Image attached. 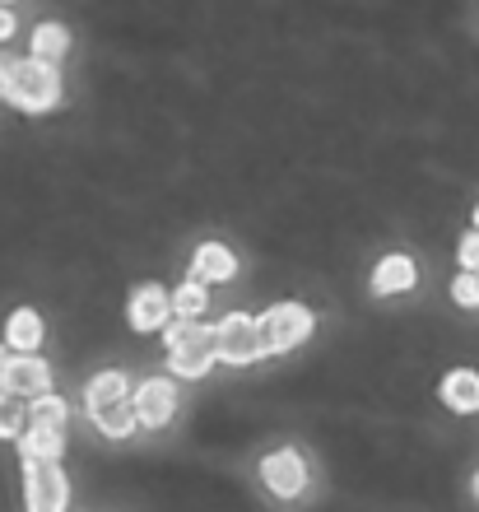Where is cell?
Wrapping results in <instances>:
<instances>
[{
    "label": "cell",
    "instance_id": "ac0fdd59",
    "mask_svg": "<svg viewBox=\"0 0 479 512\" xmlns=\"http://www.w3.org/2000/svg\"><path fill=\"white\" fill-rule=\"evenodd\" d=\"M173 308L187 317V322H200V312H205V289H200L196 280H187L182 289L173 294Z\"/></svg>",
    "mask_w": 479,
    "mask_h": 512
},
{
    "label": "cell",
    "instance_id": "7402d4cb",
    "mask_svg": "<svg viewBox=\"0 0 479 512\" xmlns=\"http://www.w3.org/2000/svg\"><path fill=\"white\" fill-rule=\"evenodd\" d=\"M10 66H14V61H5V56H0V94H5V80H10Z\"/></svg>",
    "mask_w": 479,
    "mask_h": 512
},
{
    "label": "cell",
    "instance_id": "2e32d148",
    "mask_svg": "<svg viewBox=\"0 0 479 512\" xmlns=\"http://www.w3.org/2000/svg\"><path fill=\"white\" fill-rule=\"evenodd\" d=\"M70 47V33L61 24H38L33 33V61H56Z\"/></svg>",
    "mask_w": 479,
    "mask_h": 512
},
{
    "label": "cell",
    "instance_id": "30bf717a",
    "mask_svg": "<svg viewBox=\"0 0 479 512\" xmlns=\"http://www.w3.org/2000/svg\"><path fill=\"white\" fill-rule=\"evenodd\" d=\"M135 415L145 429H163L177 415V387L168 378H145L135 387Z\"/></svg>",
    "mask_w": 479,
    "mask_h": 512
},
{
    "label": "cell",
    "instance_id": "8fae6325",
    "mask_svg": "<svg viewBox=\"0 0 479 512\" xmlns=\"http://www.w3.org/2000/svg\"><path fill=\"white\" fill-rule=\"evenodd\" d=\"M238 275V256L228 252V247L219 243H200L196 256H191V280H210V284H224Z\"/></svg>",
    "mask_w": 479,
    "mask_h": 512
},
{
    "label": "cell",
    "instance_id": "cb8c5ba5",
    "mask_svg": "<svg viewBox=\"0 0 479 512\" xmlns=\"http://www.w3.org/2000/svg\"><path fill=\"white\" fill-rule=\"evenodd\" d=\"M475 229H479V210H475Z\"/></svg>",
    "mask_w": 479,
    "mask_h": 512
},
{
    "label": "cell",
    "instance_id": "e0dca14e",
    "mask_svg": "<svg viewBox=\"0 0 479 512\" xmlns=\"http://www.w3.org/2000/svg\"><path fill=\"white\" fill-rule=\"evenodd\" d=\"M66 419H70V405L61 396H42L28 410V424H47V429H61V433H66Z\"/></svg>",
    "mask_w": 479,
    "mask_h": 512
},
{
    "label": "cell",
    "instance_id": "52a82bcc",
    "mask_svg": "<svg viewBox=\"0 0 479 512\" xmlns=\"http://www.w3.org/2000/svg\"><path fill=\"white\" fill-rule=\"evenodd\" d=\"M261 354H266V345H261V326H256V317L233 312V317L219 322V359H224V364H256Z\"/></svg>",
    "mask_w": 479,
    "mask_h": 512
},
{
    "label": "cell",
    "instance_id": "7c38bea8",
    "mask_svg": "<svg viewBox=\"0 0 479 512\" xmlns=\"http://www.w3.org/2000/svg\"><path fill=\"white\" fill-rule=\"evenodd\" d=\"M438 391H442V405L456 410V415H475L479 410V373H470V368H452Z\"/></svg>",
    "mask_w": 479,
    "mask_h": 512
},
{
    "label": "cell",
    "instance_id": "8992f818",
    "mask_svg": "<svg viewBox=\"0 0 479 512\" xmlns=\"http://www.w3.org/2000/svg\"><path fill=\"white\" fill-rule=\"evenodd\" d=\"M256 326H261V345H266V354H284V350H293V345H303V340L312 336L317 317H312L303 303H275Z\"/></svg>",
    "mask_w": 479,
    "mask_h": 512
},
{
    "label": "cell",
    "instance_id": "9a60e30c",
    "mask_svg": "<svg viewBox=\"0 0 479 512\" xmlns=\"http://www.w3.org/2000/svg\"><path fill=\"white\" fill-rule=\"evenodd\" d=\"M61 447H66V433H61V429H47V424H28L24 438H19V452H24V457L61 461Z\"/></svg>",
    "mask_w": 479,
    "mask_h": 512
},
{
    "label": "cell",
    "instance_id": "277c9868",
    "mask_svg": "<svg viewBox=\"0 0 479 512\" xmlns=\"http://www.w3.org/2000/svg\"><path fill=\"white\" fill-rule=\"evenodd\" d=\"M24 499H28V512H66L70 485L61 461L24 457Z\"/></svg>",
    "mask_w": 479,
    "mask_h": 512
},
{
    "label": "cell",
    "instance_id": "3957f363",
    "mask_svg": "<svg viewBox=\"0 0 479 512\" xmlns=\"http://www.w3.org/2000/svg\"><path fill=\"white\" fill-rule=\"evenodd\" d=\"M0 98H10L14 108L24 112H52L56 98H61V75H56L52 61H14Z\"/></svg>",
    "mask_w": 479,
    "mask_h": 512
},
{
    "label": "cell",
    "instance_id": "5b68a950",
    "mask_svg": "<svg viewBox=\"0 0 479 512\" xmlns=\"http://www.w3.org/2000/svg\"><path fill=\"white\" fill-rule=\"evenodd\" d=\"M52 368L38 354H10V345H0V391L5 396H24V401H42L52 396Z\"/></svg>",
    "mask_w": 479,
    "mask_h": 512
},
{
    "label": "cell",
    "instance_id": "9c48e42d",
    "mask_svg": "<svg viewBox=\"0 0 479 512\" xmlns=\"http://www.w3.org/2000/svg\"><path fill=\"white\" fill-rule=\"evenodd\" d=\"M173 294H163L159 284H140L131 294V308H126V317H131V331H140V336H149V331H168V317H173Z\"/></svg>",
    "mask_w": 479,
    "mask_h": 512
},
{
    "label": "cell",
    "instance_id": "d6986e66",
    "mask_svg": "<svg viewBox=\"0 0 479 512\" xmlns=\"http://www.w3.org/2000/svg\"><path fill=\"white\" fill-rule=\"evenodd\" d=\"M452 298L461 303V308H479V275H475V270H466V275H456Z\"/></svg>",
    "mask_w": 479,
    "mask_h": 512
},
{
    "label": "cell",
    "instance_id": "7a4b0ae2",
    "mask_svg": "<svg viewBox=\"0 0 479 512\" xmlns=\"http://www.w3.org/2000/svg\"><path fill=\"white\" fill-rule=\"evenodd\" d=\"M163 345H168V368L177 378H205L219 359V326L205 322H173L163 331Z\"/></svg>",
    "mask_w": 479,
    "mask_h": 512
},
{
    "label": "cell",
    "instance_id": "5bb4252c",
    "mask_svg": "<svg viewBox=\"0 0 479 512\" xmlns=\"http://www.w3.org/2000/svg\"><path fill=\"white\" fill-rule=\"evenodd\" d=\"M414 284V261L410 256H382L373 270V294H405Z\"/></svg>",
    "mask_w": 479,
    "mask_h": 512
},
{
    "label": "cell",
    "instance_id": "4fadbf2b",
    "mask_svg": "<svg viewBox=\"0 0 479 512\" xmlns=\"http://www.w3.org/2000/svg\"><path fill=\"white\" fill-rule=\"evenodd\" d=\"M42 317L33 308H19V312H10V322H5V345L10 350H19V354H33L42 345Z\"/></svg>",
    "mask_w": 479,
    "mask_h": 512
},
{
    "label": "cell",
    "instance_id": "603a6c76",
    "mask_svg": "<svg viewBox=\"0 0 479 512\" xmlns=\"http://www.w3.org/2000/svg\"><path fill=\"white\" fill-rule=\"evenodd\" d=\"M475 499H479V475H475Z\"/></svg>",
    "mask_w": 479,
    "mask_h": 512
},
{
    "label": "cell",
    "instance_id": "44dd1931",
    "mask_svg": "<svg viewBox=\"0 0 479 512\" xmlns=\"http://www.w3.org/2000/svg\"><path fill=\"white\" fill-rule=\"evenodd\" d=\"M10 33H14V14L5 10V5H0V42L10 38Z\"/></svg>",
    "mask_w": 479,
    "mask_h": 512
},
{
    "label": "cell",
    "instance_id": "ffe728a7",
    "mask_svg": "<svg viewBox=\"0 0 479 512\" xmlns=\"http://www.w3.org/2000/svg\"><path fill=\"white\" fill-rule=\"evenodd\" d=\"M461 266L475 270L479 275V233H470V238H461Z\"/></svg>",
    "mask_w": 479,
    "mask_h": 512
},
{
    "label": "cell",
    "instance_id": "6da1fadb",
    "mask_svg": "<svg viewBox=\"0 0 479 512\" xmlns=\"http://www.w3.org/2000/svg\"><path fill=\"white\" fill-rule=\"evenodd\" d=\"M89 415H94L98 433L103 438H126V433L140 424V415H135V391L131 382H126V373H117V368H107V373H98L94 382H89Z\"/></svg>",
    "mask_w": 479,
    "mask_h": 512
},
{
    "label": "cell",
    "instance_id": "ba28073f",
    "mask_svg": "<svg viewBox=\"0 0 479 512\" xmlns=\"http://www.w3.org/2000/svg\"><path fill=\"white\" fill-rule=\"evenodd\" d=\"M261 480L275 499H298L307 489V461L293 452V447H280V452H270L261 461Z\"/></svg>",
    "mask_w": 479,
    "mask_h": 512
}]
</instances>
